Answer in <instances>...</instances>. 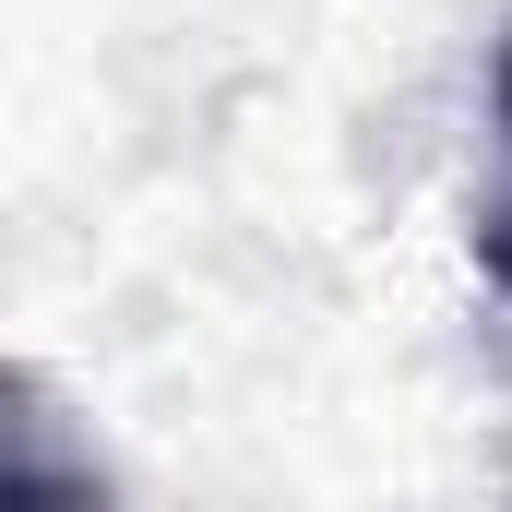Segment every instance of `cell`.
Segmentation results:
<instances>
[{
	"mask_svg": "<svg viewBox=\"0 0 512 512\" xmlns=\"http://www.w3.org/2000/svg\"><path fill=\"white\" fill-rule=\"evenodd\" d=\"M96 477L48 441V417L24 405V382H0V501H84Z\"/></svg>",
	"mask_w": 512,
	"mask_h": 512,
	"instance_id": "obj_1",
	"label": "cell"
},
{
	"mask_svg": "<svg viewBox=\"0 0 512 512\" xmlns=\"http://www.w3.org/2000/svg\"><path fill=\"white\" fill-rule=\"evenodd\" d=\"M489 131H501V179L477 203V262H489V286H512V36H501V72H489Z\"/></svg>",
	"mask_w": 512,
	"mask_h": 512,
	"instance_id": "obj_2",
	"label": "cell"
}]
</instances>
